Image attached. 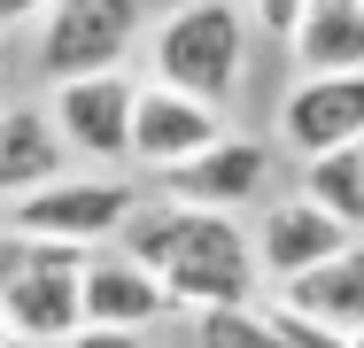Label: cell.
<instances>
[{"label": "cell", "instance_id": "6da1fadb", "mask_svg": "<svg viewBox=\"0 0 364 348\" xmlns=\"http://www.w3.org/2000/svg\"><path fill=\"white\" fill-rule=\"evenodd\" d=\"M124 248L132 263L163 278L171 294V317H210V310H240L264 294V271H256V232L225 209H186L171 194L147 186L140 209L124 217V232L109 240Z\"/></svg>", "mask_w": 364, "mask_h": 348}, {"label": "cell", "instance_id": "7a4b0ae2", "mask_svg": "<svg viewBox=\"0 0 364 348\" xmlns=\"http://www.w3.org/2000/svg\"><path fill=\"white\" fill-rule=\"evenodd\" d=\"M248 39H256V23L240 0H178L147 31V85L232 109V93L248 85Z\"/></svg>", "mask_w": 364, "mask_h": 348}, {"label": "cell", "instance_id": "3957f363", "mask_svg": "<svg viewBox=\"0 0 364 348\" xmlns=\"http://www.w3.org/2000/svg\"><path fill=\"white\" fill-rule=\"evenodd\" d=\"M85 256L93 248L31 240V232L0 224V325L23 348H63L85 325L77 317V271H85Z\"/></svg>", "mask_w": 364, "mask_h": 348}, {"label": "cell", "instance_id": "277c9868", "mask_svg": "<svg viewBox=\"0 0 364 348\" xmlns=\"http://www.w3.org/2000/svg\"><path fill=\"white\" fill-rule=\"evenodd\" d=\"M140 178L124 170H63L55 186L23 194V202L0 209L8 232H31V240H70V248H109L124 232V217L140 209Z\"/></svg>", "mask_w": 364, "mask_h": 348}, {"label": "cell", "instance_id": "5b68a950", "mask_svg": "<svg viewBox=\"0 0 364 348\" xmlns=\"http://www.w3.org/2000/svg\"><path fill=\"white\" fill-rule=\"evenodd\" d=\"M132 101H140L132 70H93V77L47 85V116L77 170H132Z\"/></svg>", "mask_w": 364, "mask_h": 348}, {"label": "cell", "instance_id": "8992f818", "mask_svg": "<svg viewBox=\"0 0 364 348\" xmlns=\"http://www.w3.org/2000/svg\"><path fill=\"white\" fill-rule=\"evenodd\" d=\"M147 39L140 0H55L39 16V70L47 85L93 77V70H124V55Z\"/></svg>", "mask_w": 364, "mask_h": 348}, {"label": "cell", "instance_id": "52a82bcc", "mask_svg": "<svg viewBox=\"0 0 364 348\" xmlns=\"http://www.w3.org/2000/svg\"><path fill=\"white\" fill-rule=\"evenodd\" d=\"M147 186H155V194H171V202H186V209H225V217H240L248 202H264V194H272V139L225 132L218 147H202L194 163H178V170L147 178Z\"/></svg>", "mask_w": 364, "mask_h": 348}, {"label": "cell", "instance_id": "ba28073f", "mask_svg": "<svg viewBox=\"0 0 364 348\" xmlns=\"http://www.w3.org/2000/svg\"><path fill=\"white\" fill-rule=\"evenodd\" d=\"M225 132H232L225 109H210V101H194V93H171V85H147V77H140V101H132V163H140L147 178L194 163V155L218 147Z\"/></svg>", "mask_w": 364, "mask_h": 348}, {"label": "cell", "instance_id": "9c48e42d", "mask_svg": "<svg viewBox=\"0 0 364 348\" xmlns=\"http://www.w3.org/2000/svg\"><path fill=\"white\" fill-rule=\"evenodd\" d=\"M279 147L294 163L326 147H364V70L349 77H294L279 101Z\"/></svg>", "mask_w": 364, "mask_h": 348}, {"label": "cell", "instance_id": "30bf717a", "mask_svg": "<svg viewBox=\"0 0 364 348\" xmlns=\"http://www.w3.org/2000/svg\"><path fill=\"white\" fill-rule=\"evenodd\" d=\"M77 317L85 325H109V333H155L171 317V294L124 248H93L85 271H77Z\"/></svg>", "mask_w": 364, "mask_h": 348}, {"label": "cell", "instance_id": "8fae6325", "mask_svg": "<svg viewBox=\"0 0 364 348\" xmlns=\"http://www.w3.org/2000/svg\"><path fill=\"white\" fill-rule=\"evenodd\" d=\"M349 240H357V232H341L318 202L272 194V202H264V224H256V271H264V286H287V278L318 271L326 256H341Z\"/></svg>", "mask_w": 364, "mask_h": 348}, {"label": "cell", "instance_id": "7c38bea8", "mask_svg": "<svg viewBox=\"0 0 364 348\" xmlns=\"http://www.w3.org/2000/svg\"><path fill=\"white\" fill-rule=\"evenodd\" d=\"M63 170H77V163L47 116V101H0V209L55 186Z\"/></svg>", "mask_w": 364, "mask_h": 348}, {"label": "cell", "instance_id": "4fadbf2b", "mask_svg": "<svg viewBox=\"0 0 364 348\" xmlns=\"http://www.w3.org/2000/svg\"><path fill=\"white\" fill-rule=\"evenodd\" d=\"M287 55L302 77H349L364 70V0H310L287 31Z\"/></svg>", "mask_w": 364, "mask_h": 348}, {"label": "cell", "instance_id": "5bb4252c", "mask_svg": "<svg viewBox=\"0 0 364 348\" xmlns=\"http://www.w3.org/2000/svg\"><path fill=\"white\" fill-rule=\"evenodd\" d=\"M287 310L302 317H318V325H333V333H364V232L341 248V256H326L318 271L287 278V286H272Z\"/></svg>", "mask_w": 364, "mask_h": 348}, {"label": "cell", "instance_id": "9a60e30c", "mask_svg": "<svg viewBox=\"0 0 364 348\" xmlns=\"http://www.w3.org/2000/svg\"><path fill=\"white\" fill-rule=\"evenodd\" d=\"M294 194H302V202H318L341 232H364V147H326V155H302Z\"/></svg>", "mask_w": 364, "mask_h": 348}, {"label": "cell", "instance_id": "2e32d148", "mask_svg": "<svg viewBox=\"0 0 364 348\" xmlns=\"http://www.w3.org/2000/svg\"><path fill=\"white\" fill-rule=\"evenodd\" d=\"M194 348H294V341L279 333V317H272V294H256V302H240V310L194 317Z\"/></svg>", "mask_w": 364, "mask_h": 348}, {"label": "cell", "instance_id": "e0dca14e", "mask_svg": "<svg viewBox=\"0 0 364 348\" xmlns=\"http://www.w3.org/2000/svg\"><path fill=\"white\" fill-rule=\"evenodd\" d=\"M240 8H248V23H256L264 39H279V47H287V31L302 23V8H310V0H240Z\"/></svg>", "mask_w": 364, "mask_h": 348}, {"label": "cell", "instance_id": "ac0fdd59", "mask_svg": "<svg viewBox=\"0 0 364 348\" xmlns=\"http://www.w3.org/2000/svg\"><path fill=\"white\" fill-rule=\"evenodd\" d=\"M63 348H147V333H109V325H77Z\"/></svg>", "mask_w": 364, "mask_h": 348}, {"label": "cell", "instance_id": "d6986e66", "mask_svg": "<svg viewBox=\"0 0 364 348\" xmlns=\"http://www.w3.org/2000/svg\"><path fill=\"white\" fill-rule=\"evenodd\" d=\"M47 8H55V0H0V39H8L16 23H39Z\"/></svg>", "mask_w": 364, "mask_h": 348}, {"label": "cell", "instance_id": "ffe728a7", "mask_svg": "<svg viewBox=\"0 0 364 348\" xmlns=\"http://www.w3.org/2000/svg\"><path fill=\"white\" fill-rule=\"evenodd\" d=\"M0 348H23V341H16V333H8V325H0Z\"/></svg>", "mask_w": 364, "mask_h": 348}, {"label": "cell", "instance_id": "44dd1931", "mask_svg": "<svg viewBox=\"0 0 364 348\" xmlns=\"http://www.w3.org/2000/svg\"><path fill=\"white\" fill-rule=\"evenodd\" d=\"M0 77H8V39H0Z\"/></svg>", "mask_w": 364, "mask_h": 348}]
</instances>
